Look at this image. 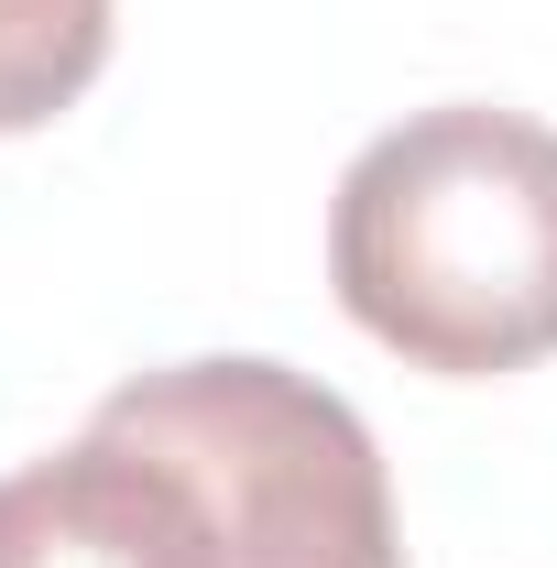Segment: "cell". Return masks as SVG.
Wrapping results in <instances>:
<instances>
[{"label":"cell","instance_id":"1","mask_svg":"<svg viewBox=\"0 0 557 568\" xmlns=\"http://www.w3.org/2000/svg\"><path fill=\"white\" fill-rule=\"evenodd\" d=\"M328 284L405 372L503 383L557 361V121L437 99L350 153Z\"/></svg>","mask_w":557,"mask_h":568},{"label":"cell","instance_id":"2","mask_svg":"<svg viewBox=\"0 0 557 568\" xmlns=\"http://www.w3.org/2000/svg\"><path fill=\"white\" fill-rule=\"evenodd\" d=\"M110 405L175 437L209 481L219 568H405L394 481L350 394L263 351H209L110 383Z\"/></svg>","mask_w":557,"mask_h":568},{"label":"cell","instance_id":"3","mask_svg":"<svg viewBox=\"0 0 557 568\" xmlns=\"http://www.w3.org/2000/svg\"><path fill=\"white\" fill-rule=\"evenodd\" d=\"M0 568H219L209 481L175 437L99 394L88 437L0 470Z\"/></svg>","mask_w":557,"mask_h":568},{"label":"cell","instance_id":"4","mask_svg":"<svg viewBox=\"0 0 557 568\" xmlns=\"http://www.w3.org/2000/svg\"><path fill=\"white\" fill-rule=\"evenodd\" d=\"M110 67V0H0V142L44 132Z\"/></svg>","mask_w":557,"mask_h":568}]
</instances>
